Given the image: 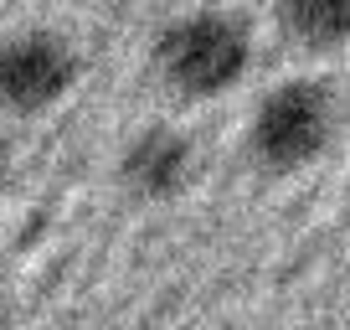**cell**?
I'll return each mask as SVG.
<instances>
[{"label": "cell", "instance_id": "obj_1", "mask_svg": "<svg viewBox=\"0 0 350 330\" xmlns=\"http://www.w3.org/2000/svg\"><path fill=\"white\" fill-rule=\"evenodd\" d=\"M154 67L180 99H221L252 67V31L237 11L201 5L154 31Z\"/></svg>", "mask_w": 350, "mask_h": 330}, {"label": "cell", "instance_id": "obj_2", "mask_svg": "<svg viewBox=\"0 0 350 330\" xmlns=\"http://www.w3.org/2000/svg\"><path fill=\"white\" fill-rule=\"evenodd\" d=\"M329 134H335V99L319 77H288L278 88H268L252 109L247 124V155L273 170H304L319 155L329 150Z\"/></svg>", "mask_w": 350, "mask_h": 330}, {"label": "cell", "instance_id": "obj_3", "mask_svg": "<svg viewBox=\"0 0 350 330\" xmlns=\"http://www.w3.org/2000/svg\"><path fill=\"white\" fill-rule=\"evenodd\" d=\"M77 62L72 42L62 31H16L0 42V114H16V119H36V114L57 109V103L72 93Z\"/></svg>", "mask_w": 350, "mask_h": 330}, {"label": "cell", "instance_id": "obj_4", "mask_svg": "<svg viewBox=\"0 0 350 330\" xmlns=\"http://www.w3.org/2000/svg\"><path fill=\"white\" fill-rule=\"evenodd\" d=\"M196 176V144L170 124H150L139 129L119 155V186L144 207L175 201Z\"/></svg>", "mask_w": 350, "mask_h": 330}, {"label": "cell", "instance_id": "obj_5", "mask_svg": "<svg viewBox=\"0 0 350 330\" xmlns=\"http://www.w3.org/2000/svg\"><path fill=\"white\" fill-rule=\"evenodd\" d=\"M278 21L294 42L314 47H345L350 42V0H278Z\"/></svg>", "mask_w": 350, "mask_h": 330}, {"label": "cell", "instance_id": "obj_6", "mask_svg": "<svg viewBox=\"0 0 350 330\" xmlns=\"http://www.w3.org/2000/svg\"><path fill=\"white\" fill-rule=\"evenodd\" d=\"M5 181H11V155H5V144H0V196H5Z\"/></svg>", "mask_w": 350, "mask_h": 330}]
</instances>
